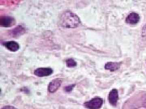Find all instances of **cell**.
I'll list each match as a JSON object with an SVG mask.
<instances>
[{
  "instance_id": "cell-1",
  "label": "cell",
  "mask_w": 146,
  "mask_h": 109,
  "mask_svg": "<svg viewBox=\"0 0 146 109\" xmlns=\"http://www.w3.org/2000/svg\"><path fill=\"white\" fill-rule=\"evenodd\" d=\"M61 26L67 28H74L80 23V19L75 13L70 11H66L61 15L60 19Z\"/></svg>"
},
{
  "instance_id": "cell-9",
  "label": "cell",
  "mask_w": 146,
  "mask_h": 109,
  "mask_svg": "<svg viewBox=\"0 0 146 109\" xmlns=\"http://www.w3.org/2000/svg\"><path fill=\"white\" fill-rule=\"evenodd\" d=\"M3 45L7 49L12 52H16L20 48L19 44L15 41H9L4 42L3 43Z\"/></svg>"
},
{
  "instance_id": "cell-10",
  "label": "cell",
  "mask_w": 146,
  "mask_h": 109,
  "mask_svg": "<svg viewBox=\"0 0 146 109\" xmlns=\"http://www.w3.org/2000/svg\"><path fill=\"white\" fill-rule=\"evenodd\" d=\"M120 67V63L109 62L106 64L105 68L106 69L108 70L111 71H115Z\"/></svg>"
},
{
  "instance_id": "cell-13",
  "label": "cell",
  "mask_w": 146,
  "mask_h": 109,
  "mask_svg": "<svg viewBox=\"0 0 146 109\" xmlns=\"http://www.w3.org/2000/svg\"><path fill=\"white\" fill-rule=\"evenodd\" d=\"M75 87V85H71L66 86L64 88H65V91L67 92H69L72 91Z\"/></svg>"
},
{
  "instance_id": "cell-7",
  "label": "cell",
  "mask_w": 146,
  "mask_h": 109,
  "mask_svg": "<svg viewBox=\"0 0 146 109\" xmlns=\"http://www.w3.org/2000/svg\"><path fill=\"white\" fill-rule=\"evenodd\" d=\"M119 99L118 91L116 89H113L110 91L108 95V100L110 104L113 106L117 105Z\"/></svg>"
},
{
  "instance_id": "cell-14",
  "label": "cell",
  "mask_w": 146,
  "mask_h": 109,
  "mask_svg": "<svg viewBox=\"0 0 146 109\" xmlns=\"http://www.w3.org/2000/svg\"><path fill=\"white\" fill-rule=\"evenodd\" d=\"M2 109H17L15 107L12 106H7L3 107Z\"/></svg>"
},
{
  "instance_id": "cell-4",
  "label": "cell",
  "mask_w": 146,
  "mask_h": 109,
  "mask_svg": "<svg viewBox=\"0 0 146 109\" xmlns=\"http://www.w3.org/2000/svg\"><path fill=\"white\" fill-rule=\"evenodd\" d=\"M16 23L15 18L11 16H2L0 18V26L3 27H11Z\"/></svg>"
},
{
  "instance_id": "cell-6",
  "label": "cell",
  "mask_w": 146,
  "mask_h": 109,
  "mask_svg": "<svg viewBox=\"0 0 146 109\" xmlns=\"http://www.w3.org/2000/svg\"><path fill=\"white\" fill-rule=\"evenodd\" d=\"M62 83V80L60 78H56L53 79L50 82L48 87V90L50 93H54L60 87Z\"/></svg>"
},
{
  "instance_id": "cell-8",
  "label": "cell",
  "mask_w": 146,
  "mask_h": 109,
  "mask_svg": "<svg viewBox=\"0 0 146 109\" xmlns=\"http://www.w3.org/2000/svg\"><path fill=\"white\" fill-rule=\"evenodd\" d=\"M140 19V16L138 13L132 12L129 14L126 18V22L131 24H135L139 22Z\"/></svg>"
},
{
  "instance_id": "cell-11",
  "label": "cell",
  "mask_w": 146,
  "mask_h": 109,
  "mask_svg": "<svg viewBox=\"0 0 146 109\" xmlns=\"http://www.w3.org/2000/svg\"><path fill=\"white\" fill-rule=\"evenodd\" d=\"M25 28L21 26H18L14 29H13L12 32V35L13 36H18L23 34L25 32Z\"/></svg>"
},
{
  "instance_id": "cell-12",
  "label": "cell",
  "mask_w": 146,
  "mask_h": 109,
  "mask_svg": "<svg viewBox=\"0 0 146 109\" xmlns=\"http://www.w3.org/2000/svg\"><path fill=\"white\" fill-rule=\"evenodd\" d=\"M66 65L68 67H75L77 66L76 62L73 59H68L66 60Z\"/></svg>"
},
{
  "instance_id": "cell-3",
  "label": "cell",
  "mask_w": 146,
  "mask_h": 109,
  "mask_svg": "<svg viewBox=\"0 0 146 109\" xmlns=\"http://www.w3.org/2000/svg\"><path fill=\"white\" fill-rule=\"evenodd\" d=\"M103 103V99L100 97H96L85 102L84 106L87 109H100Z\"/></svg>"
},
{
  "instance_id": "cell-2",
  "label": "cell",
  "mask_w": 146,
  "mask_h": 109,
  "mask_svg": "<svg viewBox=\"0 0 146 109\" xmlns=\"http://www.w3.org/2000/svg\"><path fill=\"white\" fill-rule=\"evenodd\" d=\"M136 103L135 100L131 99L126 102L124 109H146V97H144L143 99L137 100Z\"/></svg>"
},
{
  "instance_id": "cell-5",
  "label": "cell",
  "mask_w": 146,
  "mask_h": 109,
  "mask_svg": "<svg viewBox=\"0 0 146 109\" xmlns=\"http://www.w3.org/2000/svg\"><path fill=\"white\" fill-rule=\"evenodd\" d=\"M53 70L50 68H39L35 70L34 74L38 77L49 76L52 74Z\"/></svg>"
}]
</instances>
